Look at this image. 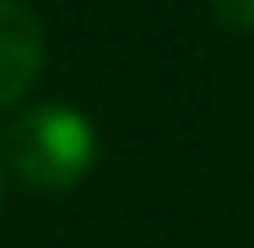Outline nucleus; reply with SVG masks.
<instances>
[{"label":"nucleus","mask_w":254,"mask_h":248,"mask_svg":"<svg viewBox=\"0 0 254 248\" xmlns=\"http://www.w3.org/2000/svg\"><path fill=\"white\" fill-rule=\"evenodd\" d=\"M0 156L33 189H70L87 178V167L98 156V135H92L87 113H76L65 102H44V108H27L5 130Z\"/></svg>","instance_id":"1"},{"label":"nucleus","mask_w":254,"mask_h":248,"mask_svg":"<svg viewBox=\"0 0 254 248\" xmlns=\"http://www.w3.org/2000/svg\"><path fill=\"white\" fill-rule=\"evenodd\" d=\"M44 76V22L22 0H0V108L22 102Z\"/></svg>","instance_id":"2"},{"label":"nucleus","mask_w":254,"mask_h":248,"mask_svg":"<svg viewBox=\"0 0 254 248\" xmlns=\"http://www.w3.org/2000/svg\"><path fill=\"white\" fill-rule=\"evenodd\" d=\"M211 16L233 33H254V0H211Z\"/></svg>","instance_id":"3"}]
</instances>
